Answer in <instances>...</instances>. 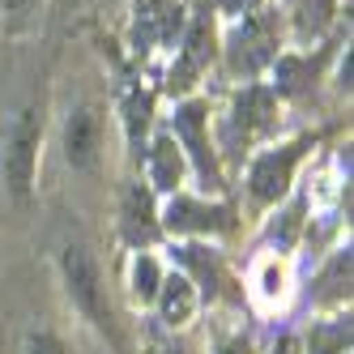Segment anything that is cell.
<instances>
[{"instance_id":"cell-1","label":"cell","mask_w":354,"mask_h":354,"mask_svg":"<svg viewBox=\"0 0 354 354\" xmlns=\"http://www.w3.org/2000/svg\"><path fill=\"white\" fill-rule=\"evenodd\" d=\"M277 43H282V26L277 13H248L239 26L226 35V73L231 77H257L277 60Z\"/></svg>"},{"instance_id":"cell-2","label":"cell","mask_w":354,"mask_h":354,"mask_svg":"<svg viewBox=\"0 0 354 354\" xmlns=\"http://www.w3.org/2000/svg\"><path fill=\"white\" fill-rule=\"evenodd\" d=\"M214 56H218V21H214L209 5H201L188 17L184 35H180V60H175L171 73H167V90L171 94H188L201 77H205V68L214 64Z\"/></svg>"},{"instance_id":"cell-3","label":"cell","mask_w":354,"mask_h":354,"mask_svg":"<svg viewBox=\"0 0 354 354\" xmlns=\"http://www.w3.org/2000/svg\"><path fill=\"white\" fill-rule=\"evenodd\" d=\"M273 129H277V94L269 86H248L235 94L231 115L222 120V141H226V149L243 154L252 141L269 137Z\"/></svg>"},{"instance_id":"cell-4","label":"cell","mask_w":354,"mask_h":354,"mask_svg":"<svg viewBox=\"0 0 354 354\" xmlns=\"http://www.w3.org/2000/svg\"><path fill=\"white\" fill-rule=\"evenodd\" d=\"M60 273H64V286L73 295V303L111 333V308H107V290H103V273H98V261L90 257L86 243H64L60 248Z\"/></svg>"},{"instance_id":"cell-5","label":"cell","mask_w":354,"mask_h":354,"mask_svg":"<svg viewBox=\"0 0 354 354\" xmlns=\"http://www.w3.org/2000/svg\"><path fill=\"white\" fill-rule=\"evenodd\" d=\"M205 124H209V107L201 103V98H188L184 107H175V120H171V137L175 145H184L188 149V158H192V171H196V180L201 188H226L222 184V167L214 158V145H209V133H205Z\"/></svg>"},{"instance_id":"cell-6","label":"cell","mask_w":354,"mask_h":354,"mask_svg":"<svg viewBox=\"0 0 354 354\" xmlns=\"http://www.w3.org/2000/svg\"><path fill=\"white\" fill-rule=\"evenodd\" d=\"M188 26L180 0H133V21H129V43L137 56H149L154 47L180 43Z\"/></svg>"},{"instance_id":"cell-7","label":"cell","mask_w":354,"mask_h":354,"mask_svg":"<svg viewBox=\"0 0 354 354\" xmlns=\"http://www.w3.org/2000/svg\"><path fill=\"white\" fill-rule=\"evenodd\" d=\"M308 145H312L308 137H299L290 145H277V149L257 154L252 167H248V196L257 201V205H277V201L286 196V188L295 180V167H299V158H303Z\"/></svg>"},{"instance_id":"cell-8","label":"cell","mask_w":354,"mask_h":354,"mask_svg":"<svg viewBox=\"0 0 354 354\" xmlns=\"http://www.w3.org/2000/svg\"><path fill=\"white\" fill-rule=\"evenodd\" d=\"M171 261L184 265V277H196V282H192L196 299H209V303H218V299L239 303L243 299L235 290V277H231V269H226L222 252H214L205 243H180V248H171Z\"/></svg>"},{"instance_id":"cell-9","label":"cell","mask_w":354,"mask_h":354,"mask_svg":"<svg viewBox=\"0 0 354 354\" xmlns=\"http://www.w3.org/2000/svg\"><path fill=\"white\" fill-rule=\"evenodd\" d=\"M5 184L13 196H26L30 184H35V167H39V111L26 107L17 120H13V129L5 137Z\"/></svg>"},{"instance_id":"cell-10","label":"cell","mask_w":354,"mask_h":354,"mask_svg":"<svg viewBox=\"0 0 354 354\" xmlns=\"http://www.w3.org/2000/svg\"><path fill=\"white\" fill-rule=\"evenodd\" d=\"M158 226H167L171 235H226L235 231V209L205 205V201H192V196H171Z\"/></svg>"},{"instance_id":"cell-11","label":"cell","mask_w":354,"mask_h":354,"mask_svg":"<svg viewBox=\"0 0 354 354\" xmlns=\"http://www.w3.org/2000/svg\"><path fill=\"white\" fill-rule=\"evenodd\" d=\"M98 149H103V115L98 107L82 103L73 107L64 120V158L73 171H90L98 162Z\"/></svg>"},{"instance_id":"cell-12","label":"cell","mask_w":354,"mask_h":354,"mask_svg":"<svg viewBox=\"0 0 354 354\" xmlns=\"http://www.w3.org/2000/svg\"><path fill=\"white\" fill-rule=\"evenodd\" d=\"M158 214H154V192H149V184H129L124 188V205H120V235L124 243L133 248H145L158 239Z\"/></svg>"},{"instance_id":"cell-13","label":"cell","mask_w":354,"mask_h":354,"mask_svg":"<svg viewBox=\"0 0 354 354\" xmlns=\"http://www.w3.org/2000/svg\"><path fill=\"white\" fill-rule=\"evenodd\" d=\"M145 162H149V192L175 196V188L184 180V149L175 145L171 133H158V141L145 149Z\"/></svg>"},{"instance_id":"cell-14","label":"cell","mask_w":354,"mask_h":354,"mask_svg":"<svg viewBox=\"0 0 354 354\" xmlns=\"http://www.w3.org/2000/svg\"><path fill=\"white\" fill-rule=\"evenodd\" d=\"M154 303H158V316H162V324L180 328V324H188V320H192V312H196V303H201V299H196L192 277H184V273H162Z\"/></svg>"},{"instance_id":"cell-15","label":"cell","mask_w":354,"mask_h":354,"mask_svg":"<svg viewBox=\"0 0 354 354\" xmlns=\"http://www.w3.org/2000/svg\"><path fill=\"white\" fill-rule=\"evenodd\" d=\"M308 299L316 308H337V303L350 299V248H337L333 257H328V265L316 273Z\"/></svg>"},{"instance_id":"cell-16","label":"cell","mask_w":354,"mask_h":354,"mask_svg":"<svg viewBox=\"0 0 354 354\" xmlns=\"http://www.w3.org/2000/svg\"><path fill=\"white\" fill-rule=\"evenodd\" d=\"M120 115H124V137H129V149L133 158L145 154V133H149V120H154V94L141 90V86H129L120 98Z\"/></svg>"},{"instance_id":"cell-17","label":"cell","mask_w":354,"mask_h":354,"mask_svg":"<svg viewBox=\"0 0 354 354\" xmlns=\"http://www.w3.org/2000/svg\"><path fill=\"white\" fill-rule=\"evenodd\" d=\"M320 60L324 56H277L269 68H273V94H286V98H299L308 94L320 77Z\"/></svg>"},{"instance_id":"cell-18","label":"cell","mask_w":354,"mask_h":354,"mask_svg":"<svg viewBox=\"0 0 354 354\" xmlns=\"http://www.w3.org/2000/svg\"><path fill=\"white\" fill-rule=\"evenodd\" d=\"M308 354H350V316H333L308 333Z\"/></svg>"},{"instance_id":"cell-19","label":"cell","mask_w":354,"mask_h":354,"mask_svg":"<svg viewBox=\"0 0 354 354\" xmlns=\"http://www.w3.org/2000/svg\"><path fill=\"white\" fill-rule=\"evenodd\" d=\"M337 13V0H299V13H295V39H316L324 35V26L333 21Z\"/></svg>"},{"instance_id":"cell-20","label":"cell","mask_w":354,"mask_h":354,"mask_svg":"<svg viewBox=\"0 0 354 354\" xmlns=\"http://www.w3.org/2000/svg\"><path fill=\"white\" fill-rule=\"evenodd\" d=\"M158 282H162L158 261L149 257V252H137V257H133V299H137V303H154Z\"/></svg>"},{"instance_id":"cell-21","label":"cell","mask_w":354,"mask_h":354,"mask_svg":"<svg viewBox=\"0 0 354 354\" xmlns=\"http://www.w3.org/2000/svg\"><path fill=\"white\" fill-rule=\"evenodd\" d=\"M21 354H73L64 346V337L47 333V328H35V333H26V346H21Z\"/></svg>"},{"instance_id":"cell-22","label":"cell","mask_w":354,"mask_h":354,"mask_svg":"<svg viewBox=\"0 0 354 354\" xmlns=\"http://www.w3.org/2000/svg\"><path fill=\"white\" fill-rule=\"evenodd\" d=\"M214 354H257V346H252L243 333H235V337H222Z\"/></svg>"},{"instance_id":"cell-23","label":"cell","mask_w":354,"mask_h":354,"mask_svg":"<svg viewBox=\"0 0 354 354\" xmlns=\"http://www.w3.org/2000/svg\"><path fill=\"white\" fill-rule=\"evenodd\" d=\"M35 9V0H0V13H5V17H13V21H21V17H26Z\"/></svg>"},{"instance_id":"cell-24","label":"cell","mask_w":354,"mask_h":354,"mask_svg":"<svg viewBox=\"0 0 354 354\" xmlns=\"http://www.w3.org/2000/svg\"><path fill=\"white\" fill-rule=\"evenodd\" d=\"M248 5H252V0H209V9H218V13H231V17H239Z\"/></svg>"},{"instance_id":"cell-25","label":"cell","mask_w":354,"mask_h":354,"mask_svg":"<svg viewBox=\"0 0 354 354\" xmlns=\"http://www.w3.org/2000/svg\"><path fill=\"white\" fill-rule=\"evenodd\" d=\"M158 354H188V350H184V346H162Z\"/></svg>"}]
</instances>
